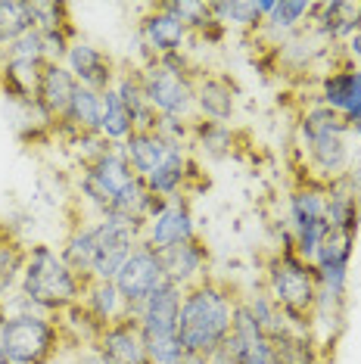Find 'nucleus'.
<instances>
[{"label": "nucleus", "mask_w": 361, "mask_h": 364, "mask_svg": "<svg viewBox=\"0 0 361 364\" xmlns=\"http://www.w3.org/2000/svg\"><path fill=\"white\" fill-rule=\"evenodd\" d=\"M85 287V280L63 262L60 250H53L47 243H31L26 255V268H22L19 277V289L13 293V299H4V309L41 311L56 318V314L81 302Z\"/></svg>", "instance_id": "f257e3e1"}, {"label": "nucleus", "mask_w": 361, "mask_h": 364, "mask_svg": "<svg viewBox=\"0 0 361 364\" xmlns=\"http://www.w3.org/2000/svg\"><path fill=\"white\" fill-rule=\"evenodd\" d=\"M237 305H240L237 289L212 274L184 289V302H180L178 314V339L184 352L212 358L231 336Z\"/></svg>", "instance_id": "f03ea898"}, {"label": "nucleus", "mask_w": 361, "mask_h": 364, "mask_svg": "<svg viewBox=\"0 0 361 364\" xmlns=\"http://www.w3.org/2000/svg\"><path fill=\"white\" fill-rule=\"evenodd\" d=\"M296 131L302 159H306V178L324 187L346 178L352 162V128L340 112L311 100L308 106H302Z\"/></svg>", "instance_id": "7ed1b4c3"}, {"label": "nucleus", "mask_w": 361, "mask_h": 364, "mask_svg": "<svg viewBox=\"0 0 361 364\" xmlns=\"http://www.w3.org/2000/svg\"><path fill=\"white\" fill-rule=\"evenodd\" d=\"M265 289L281 305L290 327L302 336H311V321L318 309V271L311 262L296 255L286 230L284 246H277L265 262Z\"/></svg>", "instance_id": "20e7f679"}, {"label": "nucleus", "mask_w": 361, "mask_h": 364, "mask_svg": "<svg viewBox=\"0 0 361 364\" xmlns=\"http://www.w3.org/2000/svg\"><path fill=\"white\" fill-rule=\"evenodd\" d=\"M196 65L187 53H168L141 65L144 97L159 115L171 119H196Z\"/></svg>", "instance_id": "39448f33"}, {"label": "nucleus", "mask_w": 361, "mask_h": 364, "mask_svg": "<svg viewBox=\"0 0 361 364\" xmlns=\"http://www.w3.org/2000/svg\"><path fill=\"white\" fill-rule=\"evenodd\" d=\"M65 333L53 314L6 311L0 321V349L6 364H50L60 355Z\"/></svg>", "instance_id": "423d86ee"}, {"label": "nucleus", "mask_w": 361, "mask_h": 364, "mask_svg": "<svg viewBox=\"0 0 361 364\" xmlns=\"http://www.w3.org/2000/svg\"><path fill=\"white\" fill-rule=\"evenodd\" d=\"M286 234H290L296 255H302L306 262H315L324 237L330 234L324 184L311 178H299V184L293 187L290 200H286Z\"/></svg>", "instance_id": "0eeeda50"}, {"label": "nucleus", "mask_w": 361, "mask_h": 364, "mask_svg": "<svg viewBox=\"0 0 361 364\" xmlns=\"http://www.w3.org/2000/svg\"><path fill=\"white\" fill-rule=\"evenodd\" d=\"M144 225L125 215H100L94 218V268L90 280H116L122 264L141 246Z\"/></svg>", "instance_id": "6e6552de"}, {"label": "nucleus", "mask_w": 361, "mask_h": 364, "mask_svg": "<svg viewBox=\"0 0 361 364\" xmlns=\"http://www.w3.org/2000/svg\"><path fill=\"white\" fill-rule=\"evenodd\" d=\"M137 38H141L144 63L159 60L168 53H184L193 44V31L178 22L171 13H166L159 4H146L144 16L137 22Z\"/></svg>", "instance_id": "1a4fd4ad"}, {"label": "nucleus", "mask_w": 361, "mask_h": 364, "mask_svg": "<svg viewBox=\"0 0 361 364\" xmlns=\"http://www.w3.org/2000/svg\"><path fill=\"white\" fill-rule=\"evenodd\" d=\"M166 284L168 280H166V271H162L159 252L150 250L146 243H141L134 252H131V259L122 264V271L116 274V287H119L122 299L128 302V309L134 318H137V309Z\"/></svg>", "instance_id": "9d476101"}, {"label": "nucleus", "mask_w": 361, "mask_h": 364, "mask_svg": "<svg viewBox=\"0 0 361 364\" xmlns=\"http://www.w3.org/2000/svg\"><path fill=\"white\" fill-rule=\"evenodd\" d=\"M193 237H200V234H196L190 196H175V200L166 203V209L159 215H153L144 225L141 243H146L156 252H162V250H171V246L187 243V240H193Z\"/></svg>", "instance_id": "9b49d317"}, {"label": "nucleus", "mask_w": 361, "mask_h": 364, "mask_svg": "<svg viewBox=\"0 0 361 364\" xmlns=\"http://www.w3.org/2000/svg\"><path fill=\"white\" fill-rule=\"evenodd\" d=\"M225 346L231 349L237 364H284V358L274 349V343L262 333L252 311L246 309L243 296H240V305H237V314H234V330Z\"/></svg>", "instance_id": "f8f14e48"}, {"label": "nucleus", "mask_w": 361, "mask_h": 364, "mask_svg": "<svg viewBox=\"0 0 361 364\" xmlns=\"http://www.w3.org/2000/svg\"><path fill=\"white\" fill-rule=\"evenodd\" d=\"M65 69L75 75L78 85H85L90 90H109L116 85V75H119V65L112 60L103 47L90 44L85 38H75L65 53Z\"/></svg>", "instance_id": "ddd939ff"}, {"label": "nucleus", "mask_w": 361, "mask_h": 364, "mask_svg": "<svg viewBox=\"0 0 361 364\" xmlns=\"http://www.w3.org/2000/svg\"><path fill=\"white\" fill-rule=\"evenodd\" d=\"M94 349L103 364H150L137 318H125L103 327L100 336L94 339Z\"/></svg>", "instance_id": "4468645a"}, {"label": "nucleus", "mask_w": 361, "mask_h": 364, "mask_svg": "<svg viewBox=\"0 0 361 364\" xmlns=\"http://www.w3.org/2000/svg\"><path fill=\"white\" fill-rule=\"evenodd\" d=\"M237 85L231 75L218 72H200L196 75V119L215 122V125H231L237 115Z\"/></svg>", "instance_id": "2eb2a0df"}, {"label": "nucleus", "mask_w": 361, "mask_h": 364, "mask_svg": "<svg viewBox=\"0 0 361 364\" xmlns=\"http://www.w3.org/2000/svg\"><path fill=\"white\" fill-rule=\"evenodd\" d=\"M162 259V271H166V280L175 284L180 289H190L193 284L209 277V246L203 237H193L180 246H171V250H162L159 252Z\"/></svg>", "instance_id": "dca6fc26"}, {"label": "nucleus", "mask_w": 361, "mask_h": 364, "mask_svg": "<svg viewBox=\"0 0 361 364\" xmlns=\"http://www.w3.org/2000/svg\"><path fill=\"white\" fill-rule=\"evenodd\" d=\"M180 302H184V289H180V287L166 284L162 289H156L150 299L137 309V324H141L144 339L178 336Z\"/></svg>", "instance_id": "f3484780"}, {"label": "nucleus", "mask_w": 361, "mask_h": 364, "mask_svg": "<svg viewBox=\"0 0 361 364\" xmlns=\"http://www.w3.org/2000/svg\"><path fill=\"white\" fill-rule=\"evenodd\" d=\"M311 28L330 44H346L361 28V0H321V4H315Z\"/></svg>", "instance_id": "a211bd4d"}, {"label": "nucleus", "mask_w": 361, "mask_h": 364, "mask_svg": "<svg viewBox=\"0 0 361 364\" xmlns=\"http://www.w3.org/2000/svg\"><path fill=\"white\" fill-rule=\"evenodd\" d=\"M75 90H78V81H75V75H72L69 69H65V63H44L35 103L41 106V112H44L47 119L56 125V122L65 115V109H69Z\"/></svg>", "instance_id": "6ab92c4d"}, {"label": "nucleus", "mask_w": 361, "mask_h": 364, "mask_svg": "<svg viewBox=\"0 0 361 364\" xmlns=\"http://www.w3.org/2000/svg\"><path fill=\"white\" fill-rule=\"evenodd\" d=\"M100 122H103V94L100 90H90L85 85H78L69 109H65V115L56 122V134L60 137L100 134Z\"/></svg>", "instance_id": "aec40b11"}, {"label": "nucleus", "mask_w": 361, "mask_h": 364, "mask_svg": "<svg viewBox=\"0 0 361 364\" xmlns=\"http://www.w3.org/2000/svg\"><path fill=\"white\" fill-rule=\"evenodd\" d=\"M81 305H85L87 314L100 327H109V324H116V321L134 318L131 309H128V302L122 299L116 280H87L85 296H81Z\"/></svg>", "instance_id": "412c9836"}, {"label": "nucleus", "mask_w": 361, "mask_h": 364, "mask_svg": "<svg viewBox=\"0 0 361 364\" xmlns=\"http://www.w3.org/2000/svg\"><path fill=\"white\" fill-rule=\"evenodd\" d=\"M327 221H330L333 230H343V234H355L361 228V196L349 187L346 178L327 184Z\"/></svg>", "instance_id": "4be33fe9"}, {"label": "nucleus", "mask_w": 361, "mask_h": 364, "mask_svg": "<svg viewBox=\"0 0 361 364\" xmlns=\"http://www.w3.org/2000/svg\"><path fill=\"white\" fill-rule=\"evenodd\" d=\"M41 69H44V63H10V60H0V94H4L6 100H13L16 106L35 103Z\"/></svg>", "instance_id": "5701e85b"}, {"label": "nucleus", "mask_w": 361, "mask_h": 364, "mask_svg": "<svg viewBox=\"0 0 361 364\" xmlns=\"http://www.w3.org/2000/svg\"><path fill=\"white\" fill-rule=\"evenodd\" d=\"M243 302H246V309L252 311V318H256L259 330L271 339V343H281V339L296 333V330L290 327V321H286V314L281 311V305L271 299L265 287H256L249 296H243Z\"/></svg>", "instance_id": "b1692460"}, {"label": "nucleus", "mask_w": 361, "mask_h": 364, "mask_svg": "<svg viewBox=\"0 0 361 364\" xmlns=\"http://www.w3.org/2000/svg\"><path fill=\"white\" fill-rule=\"evenodd\" d=\"M122 150H125L131 168H134L137 175L146 181L156 168H159V162L166 159L168 140H162L156 131H134V134H131L125 144H122Z\"/></svg>", "instance_id": "393cba45"}, {"label": "nucleus", "mask_w": 361, "mask_h": 364, "mask_svg": "<svg viewBox=\"0 0 361 364\" xmlns=\"http://www.w3.org/2000/svg\"><path fill=\"white\" fill-rule=\"evenodd\" d=\"M60 255H63V262L87 284L90 268H94V221H75V228H72L69 237L63 240Z\"/></svg>", "instance_id": "a878e982"}, {"label": "nucleus", "mask_w": 361, "mask_h": 364, "mask_svg": "<svg viewBox=\"0 0 361 364\" xmlns=\"http://www.w3.org/2000/svg\"><path fill=\"white\" fill-rule=\"evenodd\" d=\"M26 255H28V246L16 234H10L6 228H0V302L10 299L16 289H19Z\"/></svg>", "instance_id": "bb28decb"}, {"label": "nucleus", "mask_w": 361, "mask_h": 364, "mask_svg": "<svg viewBox=\"0 0 361 364\" xmlns=\"http://www.w3.org/2000/svg\"><path fill=\"white\" fill-rule=\"evenodd\" d=\"M190 146H196L206 159L212 162H221L234 153L237 146V137L231 125H215V122H203V119H193V128H190Z\"/></svg>", "instance_id": "cd10ccee"}, {"label": "nucleus", "mask_w": 361, "mask_h": 364, "mask_svg": "<svg viewBox=\"0 0 361 364\" xmlns=\"http://www.w3.org/2000/svg\"><path fill=\"white\" fill-rule=\"evenodd\" d=\"M209 13L218 26L231 28H262L265 26V16L259 10V0H218V4H209Z\"/></svg>", "instance_id": "c85d7f7f"}, {"label": "nucleus", "mask_w": 361, "mask_h": 364, "mask_svg": "<svg viewBox=\"0 0 361 364\" xmlns=\"http://www.w3.org/2000/svg\"><path fill=\"white\" fill-rule=\"evenodd\" d=\"M100 134L109 140V144L122 146L125 140L134 134V119H131V109L122 103V97L116 94V87L103 90V122H100Z\"/></svg>", "instance_id": "c756f323"}, {"label": "nucleus", "mask_w": 361, "mask_h": 364, "mask_svg": "<svg viewBox=\"0 0 361 364\" xmlns=\"http://www.w3.org/2000/svg\"><path fill=\"white\" fill-rule=\"evenodd\" d=\"M311 13H315V4H308V0H277L274 13L265 19V28H271L284 41L296 35L299 28H306L311 22Z\"/></svg>", "instance_id": "7c9ffc66"}, {"label": "nucleus", "mask_w": 361, "mask_h": 364, "mask_svg": "<svg viewBox=\"0 0 361 364\" xmlns=\"http://www.w3.org/2000/svg\"><path fill=\"white\" fill-rule=\"evenodd\" d=\"M31 28V0H0V50Z\"/></svg>", "instance_id": "2f4dec72"}, {"label": "nucleus", "mask_w": 361, "mask_h": 364, "mask_svg": "<svg viewBox=\"0 0 361 364\" xmlns=\"http://www.w3.org/2000/svg\"><path fill=\"white\" fill-rule=\"evenodd\" d=\"M31 19L41 35H50V31H63V28H75L72 26V16L65 4L56 0H31Z\"/></svg>", "instance_id": "473e14b6"}, {"label": "nucleus", "mask_w": 361, "mask_h": 364, "mask_svg": "<svg viewBox=\"0 0 361 364\" xmlns=\"http://www.w3.org/2000/svg\"><path fill=\"white\" fill-rule=\"evenodd\" d=\"M0 60H10V63H47L44 35H41L38 28H31V31H26V35H19L13 44H6L4 50H0Z\"/></svg>", "instance_id": "72a5a7b5"}, {"label": "nucleus", "mask_w": 361, "mask_h": 364, "mask_svg": "<svg viewBox=\"0 0 361 364\" xmlns=\"http://www.w3.org/2000/svg\"><path fill=\"white\" fill-rule=\"evenodd\" d=\"M156 4L162 6L166 13H171L178 22H184L187 28L193 31H200L206 22L212 19V13H209V4L206 0H156Z\"/></svg>", "instance_id": "f704fd0d"}, {"label": "nucleus", "mask_w": 361, "mask_h": 364, "mask_svg": "<svg viewBox=\"0 0 361 364\" xmlns=\"http://www.w3.org/2000/svg\"><path fill=\"white\" fill-rule=\"evenodd\" d=\"M65 146H69V153L78 159L81 168H87V165H94L112 144L103 134H72V137H65Z\"/></svg>", "instance_id": "c9c22d12"}, {"label": "nucleus", "mask_w": 361, "mask_h": 364, "mask_svg": "<svg viewBox=\"0 0 361 364\" xmlns=\"http://www.w3.org/2000/svg\"><path fill=\"white\" fill-rule=\"evenodd\" d=\"M343 119L349 122V128L361 125V65H355V72H352V90H349L346 109H343Z\"/></svg>", "instance_id": "e433bc0d"}, {"label": "nucleus", "mask_w": 361, "mask_h": 364, "mask_svg": "<svg viewBox=\"0 0 361 364\" xmlns=\"http://www.w3.org/2000/svg\"><path fill=\"white\" fill-rule=\"evenodd\" d=\"M225 38H227V28L218 26L215 19H209L206 26H203V28L193 35V44H196V41H203V44H221Z\"/></svg>", "instance_id": "4c0bfd02"}, {"label": "nucleus", "mask_w": 361, "mask_h": 364, "mask_svg": "<svg viewBox=\"0 0 361 364\" xmlns=\"http://www.w3.org/2000/svg\"><path fill=\"white\" fill-rule=\"evenodd\" d=\"M346 181H349V187L361 196V144H358V146H352V162H349Z\"/></svg>", "instance_id": "58836bf2"}, {"label": "nucleus", "mask_w": 361, "mask_h": 364, "mask_svg": "<svg viewBox=\"0 0 361 364\" xmlns=\"http://www.w3.org/2000/svg\"><path fill=\"white\" fill-rule=\"evenodd\" d=\"M296 364H330V361H327V355H321L318 349H311V352L302 355V358H299Z\"/></svg>", "instance_id": "ea45409f"}, {"label": "nucleus", "mask_w": 361, "mask_h": 364, "mask_svg": "<svg viewBox=\"0 0 361 364\" xmlns=\"http://www.w3.org/2000/svg\"><path fill=\"white\" fill-rule=\"evenodd\" d=\"M175 364H212V361L206 358V355H193V352H184V355H180V358L175 361Z\"/></svg>", "instance_id": "a19ab883"}, {"label": "nucleus", "mask_w": 361, "mask_h": 364, "mask_svg": "<svg viewBox=\"0 0 361 364\" xmlns=\"http://www.w3.org/2000/svg\"><path fill=\"white\" fill-rule=\"evenodd\" d=\"M352 140H358V144H361V125H358V128H352Z\"/></svg>", "instance_id": "79ce46f5"}, {"label": "nucleus", "mask_w": 361, "mask_h": 364, "mask_svg": "<svg viewBox=\"0 0 361 364\" xmlns=\"http://www.w3.org/2000/svg\"><path fill=\"white\" fill-rule=\"evenodd\" d=\"M4 314H6V309H4V302H0V321H4Z\"/></svg>", "instance_id": "37998d69"}, {"label": "nucleus", "mask_w": 361, "mask_h": 364, "mask_svg": "<svg viewBox=\"0 0 361 364\" xmlns=\"http://www.w3.org/2000/svg\"><path fill=\"white\" fill-rule=\"evenodd\" d=\"M0 364H6V355H4V349H0Z\"/></svg>", "instance_id": "c03bdc74"}, {"label": "nucleus", "mask_w": 361, "mask_h": 364, "mask_svg": "<svg viewBox=\"0 0 361 364\" xmlns=\"http://www.w3.org/2000/svg\"><path fill=\"white\" fill-rule=\"evenodd\" d=\"M358 35H361V28H358Z\"/></svg>", "instance_id": "a18cd8bd"}]
</instances>
